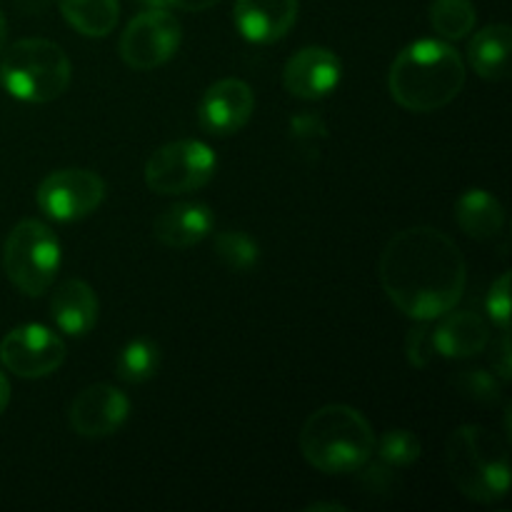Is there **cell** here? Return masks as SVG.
<instances>
[{
    "label": "cell",
    "mask_w": 512,
    "mask_h": 512,
    "mask_svg": "<svg viewBox=\"0 0 512 512\" xmlns=\"http://www.w3.org/2000/svg\"><path fill=\"white\" fill-rule=\"evenodd\" d=\"M215 253L235 273H248L260 260L258 243L243 230H225L215 235Z\"/></svg>",
    "instance_id": "23"
},
{
    "label": "cell",
    "mask_w": 512,
    "mask_h": 512,
    "mask_svg": "<svg viewBox=\"0 0 512 512\" xmlns=\"http://www.w3.org/2000/svg\"><path fill=\"white\" fill-rule=\"evenodd\" d=\"M455 220L460 230L473 240H493L505 228V210L493 193L470 188L455 203Z\"/></svg>",
    "instance_id": "18"
},
{
    "label": "cell",
    "mask_w": 512,
    "mask_h": 512,
    "mask_svg": "<svg viewBox=\"0 0 512 512\" xmlns=\"http://www.w3.org/2000/svg\"><path fill=\"white\" fill-rule=\"evenodd\" d=\"M180 40L183 28L173 13L160 8L145 10L125 25L120 35V58L128 68L145 73L168 63L178 53Z\"/></svg>",
    "instance_id": "8"
},
{
    "label": "cell",
    "mask_w": 512,
    "mask_h": 512,
    "mask_svg": "<svg viewBox=\"0 0 512 512\" xmlns=\"http://www.w3.org/2000/svg\"><path fill=\"white\" fill-rule=\"evenodd\" d=\"M405 355H408V363L418 370H425L433 363L435 345L430 323H420L418 328L410 330L408 338H405Z\"/></svg>",
    "instance_id": "26"
},
{
    "label": "cell",
    "mask_w": 512,
    "mask_h": 512,
    "mask_svg": "<svg viewBox=\"0 0 512 512\" xmlns=\"http://www.w3.org/2000/svg\"><path fill=\"white\" fill-rule=\"evenodd\" d=\"M5 38H8V23H5V15L0 13V53L5 50Z\"/></svg>",
    "instance_id": "31"
},
{
    "label": "cell",
    "mask_w": 512,
    "mask_h": 512,
    "mask_svg": "<svg viewBox=\"0 0 512 512\" xmlns=\"http://www.w3.org/2000/svg\"><path fill=\"white\" fill-rule=\"evenodd\" d=\"M375 433L358 408L323 405L305 420L300 430V453L325 475H353L370 463Z\"/></svg>",
    "instance_id": "3"
},
{
    "label": "cell",
    "mask_w": 512,
    "mask_h": 512,
    "mask_svg": "<svg viewBox=\"0 0 512 512\" xmlns=\"http://www.w3.org/2000/svg\"><path fill=\"white\" fill-rule=\"evenodd\" d=\"M105 183L98 173L85 168H63L50 173L38 185V208L55 223H78L100 208Z\"/></svg>",
    "instance_id": "9"
},
{
    "label": "cell",
    "mask_w": 512,
    "mask_h": 512,
    "mask_svg": "<svg viewBox=\"0 0 512 512\" xmlns=\"http://www.w3.org/2000/svg\"><path fill=\"white\" fill-rule=\"evenodd\" d=\"M8 403H10V383H8V378H5L3 370H0V415L5 413Z\"/></svg>",
    "instance_id": "30"
},
{
    "label": "cell",
    "mask_w": 512,
    "mask_h": 512,
    "mask_svg": "<svg viewBox=\"0 0 512 512\" xmlns=\"http://www.w3.org/2000/svg\"><path fill=\"white\" fill-rule=\"evenodd\" d=\"M100 303L95 290L85 280L70 278L55 288L50 298V318L60 333L70 338H83L98 323Z\"/></svg>",
    "instance_id": "17"
},
{
    "label": "cell",
    "mask_w": 512,
    "mask_h": 512,
    "mask_svg": "<svg viewBox=\"0 0 512 512\" xmlns=\"http://www.w3.org/2000/svg\"><path fill=\"white\" fill-rule=\"evenodd\" d=\"M485 313L488 318L498 325L503 333L510 330V275L503 273L488 290V300H485Z\"/></svg>",
    "instance_id": "27"
},
{
    "label": "cell",
    "mask_w": 512,
    "mask_h": 512,
    "mask_svg": "<svg viewBox=\"0 0 512 512\" xmlns=\"http://www.w3.org/2000/svg\"><path fill=\"white\" fill-rule=\"evenodd\" d=\"M343 78L340 58L328 48L308 45L288 58L283 68V85L293 98L323 100L338 88Z\"/></svg>",
    "instance_id": "13"
},
{
    "label": "cell",
    "mask_w": 512,
    "mask_h": 512,
    "mask_svg": "<svg viewBox=\"0 0 512 512\" xmlns=\"http://www.w3.org/2000/svg\"><path fill=\"white\" fill-rule=\"evenodd\" d=\"M233 20L248 43H278L298 20V0H235Z\"/></svg>",
    "instance_id": "14"
},
{
    "label": "cell",
    "mask_w": 512,
    "mask_h": 512,
    "mask_svg": "<svg viewBox=\"0 0 512 512\" xmlns=\"http://www.w3.org/2000/svg\"><path fill=\"white\" fill-rule=\"evenodd\" d=\"M308 510L315 512V510H345V508L343 505H335V503H313Z\"/></svg>",
    "instance_id": "32"
},
{
    "label": "cell",
    "mask_w": 512,
    "mask_h": 512,
    "mask_svg": "<svg viewBox=\"0 0 512 512\" xmlns=\"http://www.w3.org/2000/svg\"><path fill=\"white\" fill-rule=\"evenodd\" d=\"M128 415V395L108 383H98L80 390L68 410V420L73 433L88 440H100L108 438V435H115L123 428Z\"/></svg>",
    "instance_id": "11"
},
{
    "label": "cell",
    "mask_w": 512,
    "mask_h": 512,
    "mask_svg": "<svg viewBox=\"0 0 512 512\" xmlns=\"http://www.w3.org/2000/svg\"><path fill=\"white\" fill-rule=\"evenodd\" d=\"M510 358H512L510 335L503 333V340H500V350H498V355L493 358V365H495V370H498L500 378H503L505 383H508V380L512 378V360Z\"/></svg>",
    "instance_id": "28"
},
{
    "label": "cell",
    "mask_w": 512,
    "mask_h": 512,
    "mask_svg": "<svg viewBox=\"0 0 512 512\" xmlns=\"http://www.w3.org/2000/svg\"><path fill=\"white\" fill-rule=\"evenodd\" d=\"M460 393H465L468 398L480 400V403H495L500 398V383L495 380V375L485 373V370H463L458 378Z\"/></svg>",
    "instance_id": "25"
},
{
    "label": "cell",
    "mask_w": 512,
    "mask_h": 512,
    "mask_svg": "<svg viewBox=\"0 0 512 512\" xmlns=\"http://www.w3.org/2000/svg\"><path fill=\"white\" fill-rule=\"evenodd\" d=\"M215 215L203 203H175L153 220V238L173 250L193 248L213 233Z\"/></svg>",
    "instance_id": "16"
},
{
    "label": "cell",
    "mask_w": 512,
    "mask_h": 512,
    "mask_svg": "<svg viewBox=\"0 0 512 512\" xmlns=\"http://www.w3.org/2000/svg\"><path fill=\"white\" fill-rule=\"evenodd\" d=\"M450 480L465 498L493 505L508 498V445L483 425H460L448 438Z\"/></svg>",
    "instance_id": "4"
},
{
    "label": "cell",
    "mask_w": 512,
    "mask_h": 512,
    "mask_svg": "<svg viewBox=\"0 0 512 512\" xmlns=\"http://www.w3.org/2000/svg\"><path fill=\"white\" fill-rule=\"evenodd\" d=\"M490 343L488 323L473 310H448L433 328L435 355L448 360H468L483 353Z\"/></svg>",
    "instance_id": "15"
},
{
    "label": "cell",
    "mask_w": 512,
    "mask_h": 512,
    "mask_svg": "<svg viewBox=\"0 0 512 512\" xmlns=\"http://www.w3.org/2000/svg\"><path fill=\"white\" fill-rule=\"evenodd\" d=\"M478 15L473 0H433L430 3V25L445 40H463L473 33Z\"/></svg>",
    "instance_id": "22"
},
{
    "label": "cell",
    "mask_w": 512,
    "mask_h": 512,
    "mask_svg": "<svg viewBox=\"0 0 512 512\" xmlns=\"http://www.w3.org/2000/svg\"><path fill=\"white\" fill-rule=\"evenodd\" d=\"M63 338L38 323L13 328L0 340V360L13 375L25 380H38L53 375L65 363Z\"/></svg>",
    "instance_id": "10"
},
{
    "label": "cell",
    "mask_w": 512,
    "mask_h": 512,
    "mask_svg": "<svg viewBox=\"0 0 512 512\" xmlns=\"http://www.w3.org/2000/svg\"><path fill=\"white\" fill-rule=\"evenodd\" d=\"M218 158L203 140H175L145 163V185L158 195H185L213 180Z\"/></svg>",
    "instance_id": "7"
},
{
    "label": "cell",
    "mask_w": 512,
    "mask_h": 512,
    "mask_svg": "<svg viewBox=\"0 0 512 512\" xmlns=\"http://www.w3.org/2000/svg\"><path fill=\"white\" fill-rule=\"evenodd\" d=\"M73 63L58 43L45 38H23L3 50L0 85L23 103H50L68 90Z\"/></svg>",
    "instance_id": "5"
},
{
    "label": "cell",
    "mask_w": 512,
    "mask_h": 512,
    "mask_svg": "<svg viewBox=\"0 0 512 512\" xmlns=\"http://www.w3.org/2000/svg\"><path fill=\"white\" fill-rule=\"evenodd\" d=\"M255 113V93L245 80L223 78L210 85L200 100L198 118L205 133L228 138L250 123Z\"/></svg>",
    "instance_id": "12"
},
{
    "label": "cell",
    "mask_w": 512,
    "mask_h": 512,
    "mask_svg": "<svg viewBox=\"0 0 512 512\" xmlns=\"http://www.w3.org/2000/svg\"><path fill=\"white\" fill-rule=\"evenodd\" d=\"M375 453H378L380 463L388 465V468H408V465L418 463L420 453H423V445H420L418 435L410 433V430L395 428L380 438V443L375 440Z\"/></svg>",
    "instance_id": "24"
},
{
    "label": "cell",
    "mask_w": 512,
    "mask_h": 512,
    "mask_svg": "<svg viewBox=\"0 0 512 512\" xmlns=\"http://www.w3.org/2000/svg\"><path fill=\"white\" fill-rule=\"evenodd\" d=\"M165 3H170L178 10H188V13H203V10L218 5L220 0H165Z\"/></svg>",
    "instance_id": "29"
},
{
    "label": "cell",
    "mask_w": 512,
    "mask_h": 512,
    "mask_svg": "<svg viewBox=\"0 0 512 512\" xmlns=\"http://www.w3.org/2000/svg\"><path fill=\"white\" fill-rule=\"evenodd\" d=\"M160 368V348L148 338H135L120 350L115 360V375L123 383L138 385L153 378Z\"/></svg>",
    "instance_id": "21"
},
{
    "label": "cell",
    "mask_w": 512,
    "mask_h": 512,
    "mask_svg": "<svg viewBox=\"0 0 512 512\" xmlns=\"http://www.w3.org/2000/svg\"><path fill=\"white\" fill-rule=\"evenodd\" d=\"M378 270L390 303L418 323H433L453 310L468 283V265L458 243L430 225L393 235Z\"/></svg>",
    "instance_id": "1"
},
{
    "label": "cell",
    "mask_w": 512,
    "mask_h": 512,
    "mask_svg": "<svg viewBox=\"0 0 512 512\" xmlns=\"http://www.w3.org/2000/svg\"><path fill=\"white\" fill-rule=\"evenodd\" d=\"M510 25H488L473 35L468 45V63L483 80H505L510 73Z\"/></svg>",
    "instance_id": "19"
},
{
    "label": "cell",
    "mask_w": 512,
    "mask_h": 512,
    "mask_svg": "<svg viewBox=\"0 0 512 512\" xmlns=\"http://www.w3.org/2000/svg\"><path fill=\"white\" fill-rule=\"evenodd\" d=\"M60 240L40 220H20L5 238L3 265L10 283L30 298L48 293L60 270Z\"/></svg>",
    "instance_id": "6"
},
{
    "label": "cell",
    "mask_w": 512,
    "mask_h": 512,
    "mask_svg": "<svg viewBox=\"0 0 512 512\" xmlns=\"http://www.w3.org/2000/svg\"><path fill=\"white\" fill-rule=\"evenodd\" d=\"M58 8L85 38H108L120 18V0H58Z\"/></svg>",
    "instance_id": "20"
},
{
    "label": "cell",
    "mask_w": 512,
    "mask_h": 512,
    "mask_svg": "<svg viewBox=\"0 0 512 512\" xmlns=\"http://www.w3.org/2000/svg\"><path fill=\"white\" fill-rule=\"evenodd\" d=\"M465 63L445 40H415L405 45L388 73V90L400 108L410 113H435L460 95Z\"/></svg>",
    "instance_id": "2"
}]
</instances>
